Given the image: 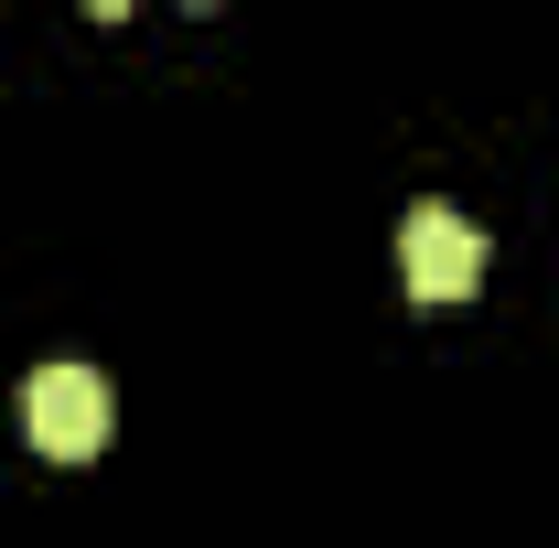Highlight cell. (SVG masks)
I'll list each match as a JSON object with an SVG mask.
<instances>
[{
  "label": "cell",
  "mask_w": 559,
  "mask_h": 548,
  "mask_svg": "<svg viewBox=\"0 0 559 548\" xmlns=\"http://www.w3.org/2000/svg\"><path fill=\"white\" fill-rule=\"evenodd\" d=\"M399 270H409V301H474L485 290V226L452 215V205H409Z\"/></svg>",
  "instance_id": "2"
},
{
  "label": "cell",
  "mask_w": 559,
  "mask_h": 548,
  "mask_svg": "<svg viewBox=\"0 0 559 548\" xmlns=\"http://www.w3.org/2000/svg\"><path fill=\"white\" fill-rule=\"evenodd\" d=\"M86 11H108V22H119V11H130V0H86Z\"/></svg>",
  "instance_id": "3"
},
{
  "label": "cell",
  "mask_w": 559,
  "mask_h": 548,
  "mask_svg": "<svg viewBox=\"0 0 559 548\" xmlns=\"http://www.w3.org/2000/svg\"><path fill=\"white\" fill-rule=\"evenodd\" d=\"M22 430H33V452L44 463H97L108 452V430H119V398H108V377L97 366H44V377H22Z\"/></svg>",
  "instance_id": "1"
}]
</instances>
